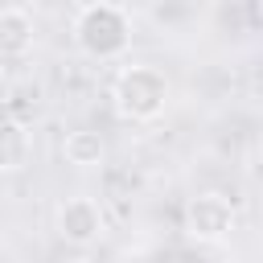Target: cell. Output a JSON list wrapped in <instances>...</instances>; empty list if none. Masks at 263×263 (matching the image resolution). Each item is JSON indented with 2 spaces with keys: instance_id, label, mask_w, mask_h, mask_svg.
<instances>
[{
  "instance_id": "cell-5",
  "label": "cell",
  "mask_w": 263,
  "mask_h": 263,
  "mask_svg": "<svg viewBox=\"0 0 263 263\" xmlns=\"http://www.w3.org/2000/svg\"><path fill=\"white\" fill-rule=\"evenodd\" d=\"M33 41H37L33 16L25 8H16V4L0 8V58H8V62L12 58H25L33 49Z\"/></svg>"
},
{
  "instance_id": "cell-1",
  "label": "cell",
  "mask_w": 263,
  "mask_h": 263,
  "mask_svg": "<svg viewBox=\"0 0 263 263\" xmlns=\"http://www.w3.org/2000/svg\"><path fill=\"white\" fill-rule=\"evenodd\" d=\"M74 45L95 62H119L132 49V12L115 0H86L74 12Z\"/></svg>"
},
{
  "instance_id": "cell-2",
  "label": "cell",
  "mask_w": 263,
  "mask_h": 263,
  "mask_svg": "<svg viewBox=\"0 0 263 263\" xmlns=\"http://www.w3.org/2000/svg\"><path fill=\"white\" fill-rule=\"evenodd\" d=\"M111 103L119 111V119L127 123H152L168 111L173 103V82L160 66H148V62H132L115 74L111 82Z\"/></svg>"
},
{
  "instance_id": "cell-4",
  "label": "cell",
  "mask_w": 263,
  "mask_h": 263,
  "mask_svg": "<svg viewBox=\"0 0 263 263\" xmlns=\"http://www.w3.org/2000/svg\"><path fill=\"white\" fill-rule=\"evenodd\" d=\"M53 230L62 242L70 247H95L103 234H107V214L103 205L90 197V193H74V197H62L58 210H53Z\"/></svg>"
},
{
  "instance_id": "cell-7",
  "label": "cell",
  "mask_w": 263,
  "mask_h": 263,
  "mask_svg": "<svg viewBox=\"0 0 263 263\" xmlns=\"http://www.w3.org/2000/svg\"><path fill=\"white\" fill-rule=\"evenodd\" d=\"M62 156H66V164H74V168H95V164H103L107 144H103V136H99L95 127H74V132H66V140H62Z\"/></svg>"
},
{
  "instance_id": "cell-8",
  "label": "cell",
  "mask_w": 263,
  "mask_h": 263,
  "mask_svg": "<svg viewBox=\"0 0 263 263\" xmlns=\"http://www.w3.org/2000/svg\"><path fill=\"white\" fill-rule=\"evenodd\" d=\"M12 99V82H8V74H4V66H0V107Z\"/></svg>"
},
{
  "instance_id": "cell-9",
  "label": "cell",
  "mask_w": 263,
  "mask_h": 263,
  "mask_svg": "<svg viewBox=\"0 0 263 263\" xmlns=\"http://www.w3.org/2000/svg\"><path fill=\"white\" fill-rule=\"evenodd\" d=\"M37 263H53V259H37Z\"/></svg>"
},
{
  "instance_id": "cell-3",
  "label": "cell",
  "mask_w": 263,
  "mask_h": 263,
  "mask_svg": "<svg viewBox=\"0 0 263 263\" xmlns=\"http://www.w3.org/2000/svg\"><path fill=\"white\" fill-rule=\"evenodd\" d=\"M181 226H185V234H189L193 242L218 247V242H226V238L234 234V226H238V210H234V201H230L226 193L205 189V193H193V197L185 201Z\"/></svg>"
},
{
  "instance_id": "cell-6",
  "label": "cell",
  "mask_w": 263,
  "mask_h": 263,
  "mask_svg": "<svg viewBox=\"0 0 263 263\" xmlns=\"http://www.w3.org/2000/svg\"><path fill=\"white\" fill-rule=\"evenodd\" d=\"M33 156V136L21 119L12 115H0V173H16L25 168Z\"/></svg>"
}]
</instances>
